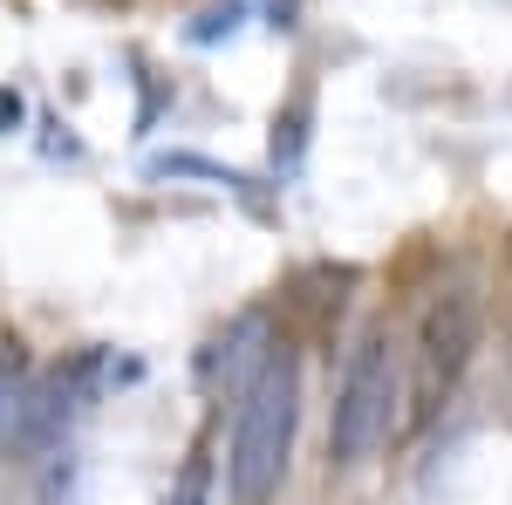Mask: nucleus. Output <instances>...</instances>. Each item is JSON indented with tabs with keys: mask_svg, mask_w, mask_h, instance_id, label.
Instances as JSON below:
<instances>
[{
	"mask_svg": "<svg viewBox=\"0 0 512 505\" xmlns=\"http://www.w3.org/2000/svg\"><path fill=\"white\" fill-rule=\"evenodd\" d=\"M103 376H110V349H76L69 362H55L48 376H35L28 396H21L14 437H7V458H21V465L48 458V451L69 437V424L89 410V396L103 389Z\"/></svg>",
	"mask_w": 512,
	"mask_h": 505,
	"instance_id": "nucleus-4",
	"label": "nucleus"
},
{
	"mask_svg": "<svg viewBox=\"0 0 512 505\" xmlns=\"http://www.w3.org/2000/svg\"><path fill=\"white\" fill-rule=\"evenodd\" d=\"M35 383V355L21 335H0V458H7V437H14V417H21V396Z\"/></svg>",
	"mask_w": 512,
	"mask_h": 505,
	"instance_id": "nucleus-6",
	"label": "nucleus"
},
{
	"mask_svg": "<svg viewBox=\"0 0 512 505\" xmlns=\"http://www.w3.org/2000/svg\"><path fill=\"white\" fill-rule=\"evenodd\" d=\"M485 349V301L472 287H437L410 328V383H403V430H431L458 383Z\"/></svg>",
	"mask_w": 512,
	"mask_h": 505,
	"instance_id": "nucleus-3",
	"label": "nucleus"
},
{
	"mask_svg": "<svg viewBox=\"0 0 512 505\" xmlns=\"http://www.w3.org/2000/svg\"><path fill=\"white\" fill-rule=\"evenodd\" d=\"M294 437H301V349L274 335V349L260 355V369L233 396V437H226V465L219 485L233 505H267L280 478L294 465Z\"/></svg>",
	"mask_w": 512,
	"mask_h": 505,
	"instance_id": "nucleus-1",
	"label": "nucleus"
},
{
	"mask_svg": "<svg viewBox=\"0 0 512 505\" xmlns=\"http://www.w3.org/2000/svg\"><path fill=\"white\" fill-rule=\"evenodd\" d=\"M390 437H403V362L390 328L362 321L328 403V471H362Z\"/></svg>",
	"mask_w": 512,
	"mask_h": 505,
	"instance_id": "nucleus-2",
	"label": "nucleus"
},
{
	"mask_svg": "<svg viewBox=\"0 0 512 505\" xmlns=\"http://www.w3.org/2000/svg\"><path fill=\"white\" fill-rule=\"evenodd\" d=\"M267 349H274V321H267V314H239L233 328L198 355V376H205V383H226L239 396V383L260 369V355H267Z\"/></svg>",
	"mask_w": 512,
	"mask_h": 505,
	"instance_id": "nucleus-5",
	"label": "nucleus"
},
{
	"mask_svg": "<svg viewBox=\"0 0 512 505\" xmlns=\"http://www.w3.org/2000/svg\"><path fill=\"white\" fill-rule=\"evenodd\" d=\"M506 376H512V335H506Z\"/></svg>",
	"mask_w": 512,
	"mask_h": 505,
	"instance_id": "nucleus-8",
	"label": "nucleus"
},
{
	"mask_svg": "<svg viewBox=\"0 0 512 505\" xmlns=\"http://www.w3.org/2000/svg\"><path fill=\"white\" fill-rule=\"evenodd\" d=\"M164 505H219V471H212V458H205V451H192V458L178 465V478H171Z\"/></svg>",
	"mask_w": 512,
	"mask_h": 505,
	"instance_id": "nucleus-7",
	"label": "nucleus"
},
{
	"mask_svg": "<svg viewBox=\"0 0 512 505\" xmlns=\"http://www.w3.org/2000/svg\"><path fill=\"white\" fill-rule=\"evenodd\" d=\"M506 273H512V239H506Z\"/></svg>",
	"mask_w": 512,
	"mask_h": 505,
	"instance_id": "nucleus-9",
	"label": "nucleus"
}]
</instances>
